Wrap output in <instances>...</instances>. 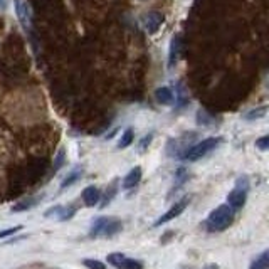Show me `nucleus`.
<instances>
[{"mask_svg": "<svg viewBox=\"0 0 269 269\" xmlns=\"http://www.w3.org/2000/svg\"><path fill=\"white\" fill-rule=\"evenodd\" d=\"M135 140V133L131 128H128V130H125V133L121 135V138H119V143H118V148L119 150H123V148H128L131 143H133Z\"/></svg>", "mask_w": 269, "mask_h": 269, "instance_id": "a211bd4d", "label": "nucleus"}, {"mask_svg": "<svg viewBox=\"0 0 269 269\" xmlns=\"http://www.w3.org/2000/svg\"><path fill=\"white\" fill-rule=\"evenodd\" d=\"M101 199V192L96 189V187H86L83 190V202L86 204L88 207H95Z\"/></svg>", "mask_w": 269, "mask_h": 269, "instance_id": "f8f14e48", "label": "nucleus"}, {"mask_svg": "<svg viewBox=\"0 0 269 269\" xmlns=\"http://www.w3.org/2000/svg\"><path fill=\"white\" fill-rule=\"evenodd\" d=\"M142 180V168L140 166H135V168L130 170V173L125 177V180H123V189H133L136 187Z\"/></svg>", "mask_w": 269, "mask_h": 269, "instance_id": "ddd939ff", "label": "nucleus"}, {"mask_svg": "<svg viewBox=\"0 0 269 269\" xmlns=\"http://www.w3.org/2000/svg\"><path fill=\"white\" fill-rule=\"evenodd\" d=\"M163 24V15L160 12H148L143 15V27L148 34H155Z\"/></svg>", "mask_w": 269, "mask_h": 269, "instance_id": "423d86ee", "label": "nucleus"}, {"mask_svg": "<svg viewBox=\"0 0 269 269\" xmlns=\"http://www.w3.org/2000/svg\"><path fill=\"white\" fill-rule=\"evenodd\" d=\"M5 7H7V0H0V10H3Z\"/></svg>", "mask_w": 269, "mask_h": 269, "instance_id": "a878e982", "label": "nucleus"}, {"mask_svg": "<svg viewBox=\"0 0 269 269\" xmlns=\"http://www.w3.org/2000/svg\"><path fill=\"white\" fill-rule=\"evenodd\" d=\"M256 147H258L259 150L266 152L268 148H269V136H268V135H264V136H261L259 140H256Z\"/></svg>", "mask_w": 269, "mask_h": 269, "instance_id": "412c9836", "label": "nucleus"}, {"mask_svg": "<svg viewBox=\"0 0 269 269\" xmlns=\"http://www.w3.org/2000/svg\"><path fill=\"white\" fill-rule=\"evenodd\" d=\"M64 163V150H61L57 153V157H55V163H54V172L57 168H61V165Z\"/></svg>", "mask_w": 269, "mask_h": 269, "instance_id": "b1692460", "label": "nucleus"}, {"mask_svg": "<svg viewBox=\"0 0 269 269\" xmlns=\"http://www.w3.org/2000/svg\"><path fill=\"white\" fill-rule=\"evenodd\" d=\"M123 224L116 219H108V217H100L95 220L91 227V237H111L121 230Z\"/></svg>", "mask_w": 269, "mask_h": 269, "instance_id": "7ed1b4c3", "label": "nucleus"}, {"mask_svg": "<svg viewBox=\"0 0 269 269\" xmlns=\"http://www.w3.org/2000/svg\"><path fill=\"white\" fill-rule=\"evenodd\" d=\"M220 142H222L220 136H211V138L202 140V142H199V143H195V145H192V147L187 148L182 159H185L189 161H197L200 159H204L206 155H209L212 150H215V148L220 145Z\"/></svg>", "mask_w": 269, "mask_h": 269, "instance_id": "f03ea898", "label": "nucleus"}, {"mask_svg": "<svg viewBox=\"0 0 269 269\" xmlns=\"http://www.w3.org/2000/svg\"><path fill=\"white\" fill-rule=\"evenodd\" d=\"M234 220V211L230 206H219L207 219V229L211 232H220L225 230Z\"/></svg>", "mask_w": 269, "mask_h": 269, "instance_id": "f257e3e1", "label": "nucleus"}, {"mask_svg": "<svg viewBox=\"0 0 269 269\" xmlns=\"http://www.w3.org/2000/svg\"><path fill=\"white\" fill-rule=\"evenodd\" d=\"M108 263L113 264V266L118 269H143V264L140 261L130 259V258H126L125 254H119V253L108 254Z\"/></svg>", "mask_w": 269, "mask_h": 269, "instance_id": "20e7f679", "label": "nucleus"}, {"mask_svg": "<svg viewBox=\"0 0 269 269\" xmlns=\"http://www.w3.org/2000/svg\"><path fill=\"white\" fill-rule=\"evenodd\" d=\"M266 113H268V106H259V108H256V109L247 111V113L244 114V119H246V121H254V119H261V118L266 116Z\"/></svg>", "mask_w": 269, "mask_h": 269, "instance_id": "f3484780", "label": "nucleus"}, {"mask_svg": "<svg viewBox=\"0 0 269 269\" xmlns=\"http://www.w3.org/2000/svg\"><path fill=\"white\" fill-rule=\"evenodd\" d=\"M20 229H22L20 225H15V227H10V229H5V230H0V239L12 236V234H15L17 230H20Z\"/></svg>", "mask_w": 269, "mask_h": 269, "instance_id": "5701e85b", "label": "nucleus"}, {"mask_svg": "<svg viewBox=\"0 0 269 269\" xmlns=\"http://www.w3.org/2000/svg\"><path fill=\"white\" fill-rule=\"evenodd\" d=\"M187 138H189V135H183L182 138H177V140H170L168 147H166V153H168L170 157L182 159L183 153H185V150L189 148V145H187Z\"/></svg>", "mask_w": 269, "mask_h": 269, "instance_id": "0eeeda50", "label": "nucleus"}, {"mask_svg": "<svg viewBox=\"0 0 269 269\" xmlns=\"http://www.w3.org/2000/svg\"><path fill=\"white\" fill-rule=\"evenodd\" d=\"M152 138H153V135L150 133V135H147V136H145V138L142 140V145H140V150H145V148H147L148 147V145H150V142H152Z\"/></svg>", "mask_w": 269, "mask_h": 269, "instance_id": "393cba45", "label": "nucleus"}, {"mask_svg": "<svg viewBox=\"0 0 269 269\" xmlns=\"http://www.w3.org/2000/svg\"><path fill=\"white\" fill-rule=\"evenodd\" d=\"M155 100H157V103H160V105H163V106L172 105L173 101H175V93H173V89H172V88H168V86H161V88H159V89L155 91Z\"/></svg>", "mask_w": 269, "mask_h": 269, "instance_id": "9d476101", "label": "nucleus"}, {"mask_svg": "<svg viewBox=\"0 0 269 269\" xmlns=\"http://www.w3.org/2000/svg\"><path fill=\"white\" fill-rule=\"evenodd\" d=\"M15 14L25 29L31 27L32 14H31V7L27 5V2H24V0H15Z\"/></svg>", "mask_w": 269, "mask_h": 269, "instance_id": "6e6552de", "label": "nucleus"}, {"mask_svg": "<svg viewBox=\"0 0 269 269\" xmlns=\"http://www.w3.org/2000/svg\"><path fill=\"white\" fill-rule=\"evenodd\" d=\"M189 202H190V199H189V197H183V199L178 200V202H175V204H173V207L170 209V211H166L165 214L161 215L160 219L155 222V227H159V225H161V224H166V222H170L172 219H175V217H178V215H180L182 212L187 209V206H189Z\"/></svg>", "mask_w": 269, "mask_h": 269, "instance_id": "39448f33", "label": "nucleus"}, {"mask_svg": "<svg viewBox=\"0 0 269 269\" xmlns=\"http://www.w3.org/2000/svg\"><path fill=\"white\" fill-rule=\"evenodd\" d=\"M268 259H269V253L268 251H264V253L253 263L251 269H268Z\"/></svg>", "mask_w": 269, "mask_h": 269, "instance_id": "aec40b11", "label": "nucleus"}, {"mask_svg": "<svg viewBox=\"0 0 269 269\" xmlns=\"http://www.w3.org/2000/svg\"><path fill=\"white\" fill-rule=\"evenodd\" d=\"M246 199H247V190L239 189V187H236V189L227 195V202L232 209H241L246 204Z\"/></svg>", "mask_w": 269, "mask_h": 269, "instance_id": "1a4fd4ad", "label": "nucleus"}, {"mask_svg": "<svg viewBox=\"0 0 269 269\" xmlns=\"http://www.w3.org/2000/svg\"><path fill=\"white\" fill-rule=\"evenodd\" d=\"M116 192H118V180H114L113 183L109 185V190H106V194H105V199H103V204H101V207H106L108 204L111 202V199L116 195Z\"/></svg>", "mask_w": 269, "mask_h": 269, "instance_id": "6ab92c4d", "label": "nucleus"}, {"mask_svg": "<svg viewBox=\"0 0 269 269\" xmlns=\"http://www.w3.org/2000/svg\"><path fill=\"white\" fill-rule=\"evenodd\" d=\"M180 36H175L170 41V51H168V67H173L178 61V53H180Z\"/></svg>", "mask_w": 269, "mask_h": 269, "instance_id": "4468645a", "label": "nucleus"}, {"mask_svg": "<svg viewBox=\"0 0 269 269\" xmlns=\"http://www.w3.org/2000/svg\"><path fill=\"white\" fill-rule=\"evenodd\" d=\"M81 177H83V166H81V168L78 166V168L71 170V172H69V175H67V177L62 180L61 187H62V189H66V187H71L72 183H76V182H78Z\"/></svg>", "mask_w": 269, "mask_h": 269, "instance_id": "dca6fc26", "label": "nucleus"}, {"mask_svg": "<svg viewBox=\"0 0 269 269\" xmlns=\"http://www.w3.org/2000/svg\"><path fill=\"white\" fill-rule=\"evenodd\" d=\"M41 199H42V195H41V197H29V199L22 200V202L15 204V206L12 207V211H14V212H22V211H29V209H32L34 206H37V202H39Z\"/></svg>", "mask_w": 269, "mask_h": 269, "instance_id": "2eb2a0df", "label": "nucleus"}, {"mask_svg": "<svg viewBox=\"0 0 269 269\" xmlns=\"http://www.w3.org/2000/svg\"><path fill=\"white\" fill-rule=\"evenodd\" d=\"M72 214H74V207H61V206H55L53 209H49L46 212V217H57L59 220H67L71 219Z\"/></svg>", "mask_w": 269, "mask_h": 269, "instance_id": "9b49d317", "label": "nucleus"}, {"mask_svg": "<svg viewBox=\"0 0 269 269\" xmlns=\"http://www.w3.org/2000/svg\"><path fill=\"white\" fill-rule=\"evenodd\" d=\"M84 266L89 269H106L105 264L101 261H96V259H86V261H84Z\"/></svg>", "mask_w": 269, "mask_h": 269, "instance_id": "4be33fe9", "label": "nucleus"}]
</instances>
